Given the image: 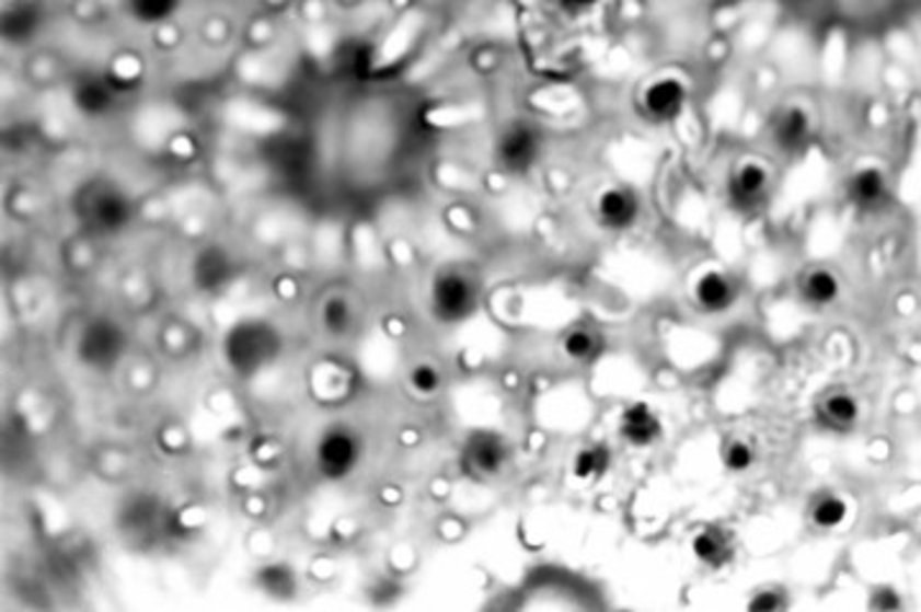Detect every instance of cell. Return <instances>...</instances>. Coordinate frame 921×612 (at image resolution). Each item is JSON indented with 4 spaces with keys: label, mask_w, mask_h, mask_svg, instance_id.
Returning <instances> with one entry per match:
<instances>
[{
    "label": "cell",
    "mask_w": 921,
    "mask_h": 612,
    "mask_svg": "<svg viewBox=\"0 0 921 612\" xmlns=\"http://www.w3.org/2000/svg\"><path fill=\"white\" fill-rule=\"evenodd\" d=\"M844 518H848V505L834 495L819 497L811 508V523L821 531H834L837 526H842Z\"/></svg>",
    "instance_id": "cell-17"
},
{
    "label": "cell",
    "mask_w": 921,
    "mask_h": 612,
    "mask_svg": "<svg viewBox=\"0 0 921 612\" xmlns=\"http://www.w3.org/2000/svg\"><path fill=\"white\" fill-rule=\"evenodd\" d=\"M594 216H597L601 229L630 231L641 221V198L628 187H605L594 200Z\"/></svg>",
    "instance_id": "cell-6"
},
{
    "label": "cell",
    "mask_w": 921,
    "mask_h": 612,
    "mask_svg": "<svg viewBox=\"0 0 921 612\" xmlns=\"http://www.w3.org/2000/svg\"><path fill=\"white\" fill-rule=\"evenodd\" d=\"M185 0H120V11L139 26H164L177 16Z\"/></svg>",
    "instance_id": "cell-11"
},
{
    "label": "cell",
    "mask_w": 921,
    "mask_h": 612,
    "mask_svg": "<svg viewBox=\"0 0 921 612\" xmlns=\"http://www.w3.org/2000/svg\"><path fill=\"white\" fill-rule=\"evenodd\" d=\"M597 3L599 0H555V5H559L566 16H584V13H589Z\"/></svg>",
    "instance_id": "cell-21"
},
{
    "label": "cell",
    "mask_w": 921,
    "mask_h": 612,
    "mask_svg": "<svg viewBox=\"0 0 921 612\" xmlns=\"http://www.w3.org/2000/svg\"><path fill=\"white\" fill-rule=\"evenodd\" d=\"M609 462H612V457H609L607 446L605 443H594V446H586L576 453L574 459V474L578 480H591V477H599V474L607 472Z\"/></svg>",
    "instance_id": "cell-16"
},
{
    "label": "cell",
    "mask_w": 921,
    "mask_h": 612,
    "mask_svg": "<svg viewBox=\"0 0 921 612\" xmlns=\"http://www.w3.org/2000/svg\"><path fill=\"white\" fill-rule=\"evenodd\" d=\"M848 195L860 210H878L888 200V180L878 168H863L850 177Z\"/></svg>",
    "instance_id": "cell-10"
},
{
    "label": "cell",
    "mask_w": 921,
    "mask_h": 612,
    "mask_svg": "<svg viewBox=\"0 0 921 612\" xmlns=\"http://www.w3.org/2000/svg\"><path fill=\"white\" fill-rule=\"evenodd\" d=\"M768 131H771V143L779 154L798 157L811 139V116L796 103L783 105L773 113Z\"/></svg>",
    "instance_id": "cell-4"
},
{
    "label": "cell",
    "mask_w": 921,
    "mask_h": 612,
    "mask_svg": "<svg viewBox=\"0 0 921 612\" xmlns=\"http://www.w3.org/2000/svg\"><path fill=\"white\" fill-rule=\"evenodd\" d=\"M476 308V285L467 272L446 269L433 282V311L440 321L459 323Z\"/></svg>",
    "instance_id": "cell-1"
},
{
    "label": "cell",
    "mask_w": 921,
    "mask_h": 612,
    "mask_svg": "<svg viewBox=\"0 0 921 612\" xmlns=\"http://www.w3.org/2000/svg\"><path fill=\"white\" fill-rule=\"evenodd\" d=\"M819 415L827 428L848 430L855 426V420L860 415V405L855 397L848 395V392H832V395H827L825 400H821Z\"/></svg>",
    "instance_id": "cell-14"
},
{
    "label": "cell",
    "mask_w": 921,
    "mask_h": 612,
    "mask_svg": "<svg viewBox=\"0 0 921 612\" xmlns=\"http://www.w3.org/2000/svg\"><path fill=\"white\" fill-rule=\"evenodd\" d=\"M798 292H802V300L806 305L821 311V308H829L840 298V279L834 277V272L817 267L806 272L802 285H798Z\"/></svg>",
    "instance_id": "cell-12"
},
{
    "label": "cell",
    "mask_w": 921,
    "mask_h": 612,
    "mask_svg": "<svg viewBox=\"0 0 921 612\" xmlns=\"http://www.w3.org/2000/svg\"><path fill=\"white\" fill-rule=\"evenodd\" d=\"M687 85H683L679 78H660L643 90L641 108L643 116L648 118L651 124L664 126L681 118L683 108H687Z\"/></svg>",
    "instance_id": "cell-5"
},
{
    "label": "cell",
    "mask_w": 921,
    "mask_h": 612,
    "mask_svg": "<svg viewBox=\"0 0 921 612\" xmlns=\"http://www.w3.org/2000/svg\"><path fill=\"white\" fill-rule=\"evenodd\" d=\"M691 549H694L699 562L712 566V569H722V566L733 558V541H729V533H725L717 526L704 528L702 533H696Z\"/></svg>",
    "instance_id": "cell-13"
},
{
    "label": "cell",
    "mask_w": 921,
    "mask_h": 612,
    "mask_svg": "<svg viewBox=\"0 0 921 612\" xmlns=\"http://www.w3.org/2000/svg\"><path fill=\"white\" fill-rule=\"evenodd\" d=\"M620 436L625 438L630 446H635V449H645V446L656 443L660 438V420L656 411L645 403L630 405L628 411L622 413Z\"/></svg>",
    "instance_id": "cell-9"
},
{
    "label": "cell",
    "mask_w": 921,
    "mask_h": 612,
    "mask_svg": "<svg viewBox=\"0 0 921 612\" xmlns=\"http://www.w3.org/2000/svg\"><path fill=\"white\" fill-rule=\"evenodd\" d=\"M737 300L735 279L719 269H706L694 282V302L704 313H725Z\"/></svg>",
    "instance_id": "cell-8"
},
{
    "label": "cell",
    "mask_w": 921,
    "mask_h": 612,
    "mask_svg": "<svg viewBox=\"0 0 921 612\" xmlns=\"http://www.w3.org/2000/svg\"><path fill=\"white\" fill-rule=\"evenodd\" d=\"M413 382L417 392H436L438 384H440V377L436 372V367H417L415 374H413Z\"/></svg>",
    "instance_id": "cell-20"
},
{
    "label": "cell",
    "mask_w": 921,
    "mask_h": 612,
    "mask_svg": "<svg viewBox=\"0 0 921 612\" xmlns=\"http://www.w3.org/2000/svg\"><path fill=\"white\" fill-rule=\"evenodd\" d=\"M321 457H323L325 474H333V470H338V474H344L354 466L356 451H354V443L348 441L346 436H333V438H325Z\"/></svg>",
    "instance_id": "cell-15"
},
{
    "label": "cell",
    "mask_w": 921,
    "mask_h": 612,
    "mask_svg": "<svg viewBox=\"0 0 921 612\" xmlns=\"http://www.w3.org/2000/svg\"><path fill=\"white\" fill-rule=\"evenodd\" d=\"M783 608V600L779 592H760L756 600L750 602V610H779Z\"/></svg>",
    "instance_id": "cell-22"
},
{
    "label": "cell",
    "mask_w": 921,
    "mask_h": 612,
    "mask_svg": "<svg viewBox=\"0 0 921 612\" xmlns=\"http://www.w3.org/2000/svg\"><path fill=\"white\" fill-rule=\"evenodd\" d=\"M752 462H756V453H752L750 443H745V441H740V438H735V441H729L725 446V466L729 472H735V474L748 472Z\"/></svg>",
    "instance_id": "cell-19"
},
{
    "label": "cell",
    "mask_w": 921,
    "mask_h": 612,
    "mask_svg": "<svg viewBox=\"0 0 921 612\" xmlns=\"http://www.w3.org/2000/svg\"><path fill=\"white\" fill-rule=\"evenodd\" d=\"M540 134L528 124H509L497 141V164L507 175H528L540 157Z\"/></svg>",
    "instance_id": "cell-2"
},
{
    "label": "cell",
    "mask_w": 921,
    "mask_h": 612,
    "mask_svg": "<svg viewBox=\"0 0 921 612\" xmlns=\"http://www.w3.org/2000/svg\"><path fill=\"white\" fill-rule=\"evenodd\" d=\"M599 346H601L599 336L591 334V331H584V328L571 331V334L566 336V342H563V349H566L568 357L576 359V361L594 359L599 354Z\"/></svg>",
    "instance_id": "cell-18"
},
{
    "label": "cell",
    "mask_w": 921,
    "mask_h": 612,
    "mask_svg": "<svg viewBox=\"0 0 921 612\" xmlns=\"http://www.w3.org/2000/svg\"><path fill=\"white\" fill-rule=\"evenodd\" d=\"M509 457L507 443L502 441L497 434H490V430H479L469 438L467 451H463V466H467L469 474L474 477H497V474L505 470Z\"/></svg>",
    "instance_id": "cell-7"
},
{
    "label": "cell",
    "mask_w": 921,
    "mask_h": 612,
    "mask_svg": "<svg viewBox=\"0 0 921 612\" xmlns=\"http://www.w3.org/2000/svg\"><path fill=\"white\" fill-rule=\"evenodd\" d=\"M771 172L758 162H740L727 177V203L737 213H752L768 200Z\"/></svg>",
    "instance_id": "cell-3"
}]
</instances>
